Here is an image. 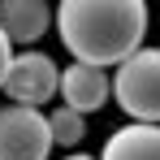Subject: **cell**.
<instances>
[{
    "mask_svg": "<svg viewBox=\"0 0 160 160\" xmlns=\"http://www.w3.org/2000/svg\"><path fill=\"white\" fill-rule=\"evenodd\" d=\"M112 100V74L108 69H95V65H82V61H69L61 69V104L74 108V112H100V108Z\"/></svg>",
    "mask_w": 160,
    "mask_h": 160,
    "instance_id": "cell-5",
    "label": "cell"
},
{
    "mask_svg": "<svg viewBox=\"0 0 160 160\" xmlns=\"http://www.w3.org/2000/svg\"><path fill=\"white\" fill-rule=\"evenodd\" d=\"M100 160H160V126L126 121L104 138Z\"/></svg>",
    "mask_w": 160,
    "mask_h": 160,
    "instance_id": "cell-7",
    "label": "cell"
},
{
    "mask_svg": "<svg viewBox=\"0 0 160 160\" xmlns=\"http://www.w3.org/2000/svg\"><path fill=\"white\" fill-rule=\"evenodd\" d=\"M48 126H52V143L56 147H78L87 138V117L74 112V108H65V104L48 112Z\"/></svg>",
    "mask_w": 160,
    "mask_h": 160,
    "instance_id": "cell-8",
    "label": "cell"
},
{
    "mask_svg": "<svg viewBox=\"0 0 160 160\" xmlns=\"http://www.w3.org/2000/svg\"><path fill=\"white\" fill-rule=\"evenodd\" d=\"M52 126L48 112L22 104L0 108V160H48L52 156Z\"/></svg>",
    "mask_w": 160,
    "mask_h": 160,
    "instance_id": "cell-3",
    "label": "cell"
},
{
    "mask_svg": "<svg viewBox=\"0 0 160 160\" xmlns=\"http://www.w3.org/2000/svg\"><path fill=\"white\" fill-rule=\"evenodd\" d=\"M0 26L13 43H35L48 26H56V9L43 0H4L0 4Z\"/></svg>",
    "mask_w": 160,
    "mask_h": 160,
    "instance_id": "cell-6",
    "label": "cell"
},
{
    "mask_svg": "<svg viewBox=\"0 0 160 160\" xmlns=\"http://www.w3.org/2000/svg\"><path fill=\"white\" fill-rule=\"evenodd\" d=\"M61 160H100V156H87V152H69V156H61Z\"/></svg>",
    "mask_w": 160,
    "mask_h": 160,
    "instance_id": "cell-10",
    "label": "cell"
},
{
    "mask_svg": "<svg viewBox=\"0 0 160 160\" xmlns=\"http://www.w3.org/2000/svg\"><path fill=\"white\" fill-rule=\"evenodd\" d=\"M4 95L9 104L22 108H43L52 95H61V69L48 52L39 48H22L9 65V78H4Z\"/></svg>",
    "mask_w": 160,
    "mask_h": 160,
    "instance_id": "cell-4",
    "label": "cell"
},
{
    "mask_svg": "<svg viewBox=\"0 0 160 160\" xmlns=\"http://www.w3.org/2000/svg\"><path fill=\"white\" fill-rule=\"evenodd\" d=\"M112 100L130 121L160 126V48L143 43L130 61L112 69Z\"/></svg>",
    "mask_w": 160,
    "mask_h": 160,
    "instance_id": "cell-2",
    "label": "cell"
},
{
    "mask_svg": "<svg viewBox=\"0 0 160 160\" xmlns=\"http://www.w3.org/2000/svg\"><path fill=\"white\" fill-rule=\"evenodd\" d=\"M56 35L65 52L95 65L117 69L143 48L147 35V4L143 0H65L56 4Z\"/></svg>",
    "mask_w": 160,
    "mask_h": 160,
    "instance_id": "cell-1",
    "label": "cell"
},
{
    "mask_svg": "<svg viewBox=\"0 0 160 160\" xmlns=\"http://www.w3.org/2000/svg\"><path fill=\"white\" fill-rule=\"evenodd\" d=\"M13 39L4 35V26H0V91H4V78H9V65H13Z\"/></svg>",
    "mask_w": 160,
    "mask_h": 160,
    "instance_id": "cell-9",
    "label": "cell"
}]
</instances>
